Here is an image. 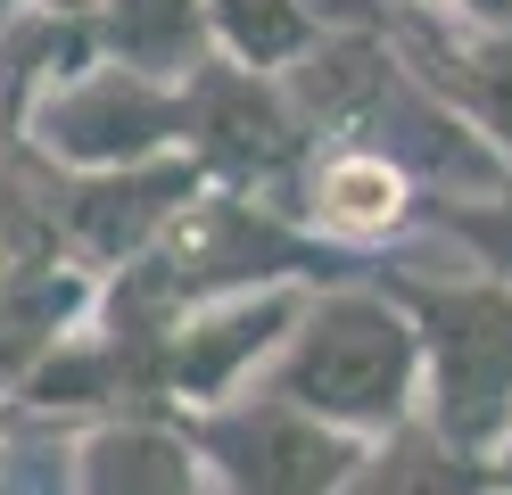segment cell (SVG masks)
I'll list each match as a JSON object with an SVG mask.
<instances>
[{
  "mask_svg": "<svg viewBox=\"0 0 512 495\" xmlns=\"http://www.w3.org/2000/svg\"><path fill=\"white\" fill-rule=\"evenodd\" d=\"M182 149L199 157V174L215 190H248L281 207L314 157V124L298 116L281 75H248V66L207 58L182 83Z\"/></svg>",
  "mask_w": 512,
  "mask_h": 495,
  "instance_id": "3957f363",
  "label": "cell"
},
{
  "mask_svg": "<svg viewBox=\"0 0 512 495\" xmlns=\"http://www.w3.org/2000/svg\"><path fill=\"white\" fill-rule=\"evenodd\" d=\"M422 207H430V190L413 182L397 157H380L364 141H314L306 174L281 198V215H290L306 240H323L331 256H347V264H364L372 248L405 240V231L422 223Z\"/></svg>",
  "mask_w": 512,
  "mask_h": 495,
  "instance_id": "ba28073f",
  "label": "cell"
},
{
  "mask_svg": "<svg viewBox=\"0 0 512 495\" xmlns=\"http://www.w3.org/2000/svg\"><path fill=\"white\" fill-rule=\"evenodd\" d=\"M298 306H306L298 281L190 306L166 339H157V396H166V421H190V413H215V405H232V396H248L256 380H265V363L281 355V339H290Z\"/></svg>",
  "mask_w": 512,
  "mask_h": 495,
  "instance_id": "52a82bcc",
  "label": "cell"
},
{
  "mask_svg": "<svg viewBox=\"0 0 512 495\" xmlns=\"http://www.w3.org/2000/svg\"><path fill=\"white\" fill-rule=\"evenodd\" d=\"M17 421H25L17 405H0V446H9V429H17Z\"/></svg>",
  "mask_w": 512,
  "mask_h": 495,
  "instance_id": "7402d4cb",
  "label": "cell"
},
{
  "mask_svg": "<svg viewBox=\"0 0 512 495\" xmlns=\"http://www.w3.org/2000/svg\"><path fill=\"white\" fill-rule=\"evenodd\" d=\"M91 306H100V273L75 256H42V264L0 273V405H17V388L91 322Z\"/></svg>",
  "mask_w": 512,
  "mask_h": 495,
  "instance_id": "30bf717a",
  "label": "cell"
},
{
  "mask_svg": "<svg viewBox=\"0 0 512 495\" xmlns=\"http://www.w3.org/2000/svg\"><path fill=\"white\" fill-rule=\"evenodd\" d=\"M17 149H34L58 174H116V165L174 157L182 149V91L124 75V66H91V75L58 83L17 124Z\"/></svg>",
  "mask_w": 512,
  "mask_h": 495,
  "instance_id": "5b68a950",
  "label": "cell"
},
{
  "mask_svg": "<svg viewBox=\"0 0 512 495\" xmlns=\"http://www.w3.org/2000/svg\"><path fill=\"white\" fill-rule=\"evenodd\" d=\"M405 9H430L446 25H479V33H512V0H405Z\"/></svg>",
  "mask_w": 512,
  "mask_h": 495,
  "instance_id": "e0dca14e",
  "label": "cell"
},
{
  "mask_svg": "<svg viewBox=\"0 0 512 495\" xmlns=\"http://www.w3.org/2000/svg\"><path fill=\"white\" fill-rule=\"evenodd\" d=\"M422 339V421L488 462L512 438V281L488 273H372Z\"/></svg>",
  "mask_w": 512,
  "mask_h": 495,
  "instance_id": "7a4b0ae2",
  "label": "cell"
},
{
  "mask_svg": "<svg viewBox=\"0 0 512 495\" xmlns=\"http://www.w3.org/2000/svg\"><path fill=\"white\" fill-rule=\"evenodd\" d=\"M256 388L314 413V421H331V429H347L356 446H380L405 421H422V339H413L405 306L364 264L347 281L306 289L290 339H281V355L265 363Z\"/></svg>",
  "mask_w": 512,
  "mask_h": 495,
  "instance_id": "6da1fadb",
  "label": "cell"
},
{
  "mask_svg": "<svg viewBox=\"0 0 512 495\" xmlns=\"http://www.w3.org/2000/svg\"><path fill=\"white\" fill-rule=\"evenodd\" d=\"M314 17V33H389L405 0H298Z\"/></svg>",
  "mask_w": 512,
  "mask_h": 495,
  "instance_id": "2e32d148",
  "label": "cell"
},
{
  "mask_svg": "<svg viewBox=\"0 0 512 495\" xmlns=\"http://www.w3.org/2000/svg\"><path fill=\"white\" fill-rule=\"evenodd\" d=\"M422 223L471 256V273L512 281V190H471V198H430Z\"/></svg>",
  "mask_w": 512,
  "mask_h": 495,
  "instance_id": "9a60e30c",
  "label": "cell"
},
{
  "mask_svg": "<svg viewBox=\"0 0 512 495\" xmlns=\"http://www.w3.org/2000/svg\"><path fill=\"white\" fill-rule=\"evenodd\" d=\"M339 495H488V462L455 454L430 421H405L397 438L364 446L356 479H347Z\"/></svg>",
  "mask_w": 512,
  "mask_h": 495,
  "instance_id": "4fadbf2b",
  "label": "cell"
},
{
  "mask_svg": "<svg viewBox=\"0 0 512 495\" xmlns=\"http://www.w3.org/2000/svg\"><path fill=\"white\" fill-rule=\"evenodd\" d=\"M488 495H512V438L488 454Z\"/></svg>",
  "mask_w": 512,
  "mask_h": 495,
  "instance_id": "ac0fdd59",
  "label": "cell"
},
{
  "mask_svg": "<svg viewBox=\"0 0 512 495\" xmlns=\"http://www.w3.org/2000/svg\"><path fill=\"white\" fill-rule=\"evenodd\" d=\"M207 33H215V58L248 66V75H290L323 42L298 0H207Z\"/></svg>",
  "mask_w": 512,
  "mask_h": 495,
  "instance_id": "5bb4252c",
  "label": "cell"
},
{
  "mask_svg": "<svg viewBox=\"0 0 512 495\" xmlns=\"http://www.w3.org/2000/svg\"><path fill=\"white\" fill-rule=\"evenodd\" d=\"M25 157H34V149H25ZM199 190H207V174H199L190 149L149 157V165H116V174H58V165H42L50 231H58V248H67L75 264H91V273H116V264L149 256L190 215Z\"/></svg>",
  "mask_w": 512,
  "mask_h": 495,
  "instance_id": "8992f818",
  "label": "cell"
},
{
  "mask_svg": "<svg viewBox=\"0 0 512 495\" xmlns=\"http://www.w3.org/2000/svg\"><path fill=\"white\" fill-rule=\"evenodd\" d=\"M397 50L446 108L471 124V141L504 165L512 190V33H479V25H446L430 9H397Z\"/></svg>",
  "mask_w": 512,
  "mask_h": 495,
  "instance_id": "9c48e42d",
  "label": "cell"
},
{
  "mask_svg": "<svg viewBox=\"0 0 512 495\" xmlns=\"http://www.w3.org/2000/svg\"><path fill=\"white\" fill-rule=\"evenodd\" d=\"M25 9H34V0H0V33H9V25L25 17Z\"/></svg>",
  "mask_w": 512,
  "mask_h": 495,
  "instance_id": "ffe728a7",
  "label": "cell"
},
{
  "mask_svg": "<svg viewBox=\"0 0 512 495\" xmlns=\"http://www.w3.org/2000/svg\"><path fill=\"white\" fill-rule=\"evenodd\" d=\"M9 438H17V429H9ZM0 495H34V487H25V471H9V446H0Z\"/></svg>",
  "mask_w": 512,
  "mask_h": 495,
  "instance_id": "d6986e66",
  "label": "cell"
},
{
  "mask_svg": "<svg viewBox=\"0 0 512 495\" xmlns=\"http://www.w3.org/2000/svg\"><path fill=\"white\" fill-rule=\"evenodd\" d=\"M182 438H190L199 471L223 495H339L356 479V462H364V446L347 429L281 405L265 388H248V396H232L215 413H190Z\"/></svg>",
  "mask_w": 512,
  "mask_h": 495,
  "instance_id": "277c9868",
  "label": "cell"
},
{
  "mask_svg": "<svg viewBox=\"0 0 512 495\" xmlns=\"http://www.w3.org/2000/svg\"><path fill=\"white\" fill-rule=\"evenodd\" d=\"M67 462H75L67 495H207L199 454H190L182 421H166V413L91 421Z\"/></svg>",
  "mask_w": 512,
  "mask_h": 495,
  "instance_id": "8fae6325",
  "label": "cell"
},
{
  "mask_svg": "<svg viewBox=\"0 0 512 495\" xmlns=\"http://www.w3.org/2000/svg\"><path fill=\"white\" fill-rule=\"evenodd\" d=\"M91 42H100V66H124V75H149L174 91L215 58L207 0H100Z\"/></svg>",
  "mask_w": 512,
  "mask_h": 495,
  "instance_id": "7c38bea8",
  "label": "cell"
},
{
  "mask_svg": "<svg viewBox=\"0 0 512 495\" xmlns=\"http://www.w3.org/2000/svg\"><path fill=\"white\" fill-rule=\"evenodd\" d=\"M0 149H17V116H9V99H0Z\"/></svg>",
  "mask_w": 512,
  "mask_h": 495,
  "instance_id": "44dd1931",
  "label": "cell"
}]
</instances>
